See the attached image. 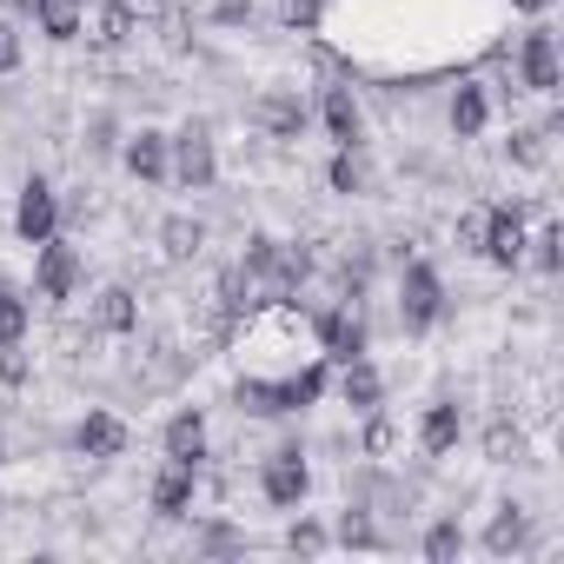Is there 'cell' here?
Instances as JSON below:
<instances>
[{"mask_svg": "<svg viewBox=\"0 0 564 564\" xmlns=\"http://www.w3.org/2000/svg\"><path fill=\"white\" fill-rule=\"evenodd\" d=\"M127 166H133V180H166V140L160 133H140L127 147Z\"/></svg>", "mask_w": 564, "mask_h": 564, "instance_id": "19", "label": "cell"}, {"mask_svg": "<svg viewBox=\"0 0 564 564\" xmlns=\"http://www.w3.org/2000/svg\"><path fill=\"white\" fill-rule=\"evenodd\" d=\"M485 252H491L498 265H518V259H524V219H518V206H498V213H491Z\"/></svg>", "mask_w": 564, "mask_h": 564, "instance_id": "8", "label": "cell"}, {"mask_svg": "<svg viewBox=\"0 0 564 564\" xmlns=\"http://www.w3.org/2000/svg\"><path fill=\"white\" fill-rule=\"evenodd\" d=\"M485 113H491V107H485V94H478V87H458V100H452V127H458L465 140L485 127Z\"/></svg>", "mask_w": 564, "mask_h": 564, "instance_id": "23", "label": "cell"}, {"mask_svg": "<svg viewBox=\"0 0 564 564\" xmlns=\"http://www.w3.org/2000/svg\"><path fill=\"white\" fill-rule=\"evenodd\" d=\"M458 544H465V538H458V524H452V518L425 531V557H432V564H445V557H458Z\"/></svg>", "mask_w": 564, "mask_h": 564, "instance_id": "27", "label": "cell"}, {"mask_svg": "<svg viewBox=\"0 0 564 564\" xmlns=\"http://www.w3.org/2000/svg\"><path fill=\"white\" fill-rule=\"evenodd\" d=\"M199 445H206V425H199V412H180V419L166 425V452H173V458H199Z\"/></svg>", "mask_w": 564, "mask_h": 564, "instance_id": "22", "label": "cell"}, {"mask_svg": "<svg viewBox=\"0 0 564 564\" xmlns=\"http://www.w3.org/2000/svg\"><path fill=\"white\" fill-rule=\"evenodd\" d=\"M160 34H166V47H180V41H186V14H180V8H173V14H166V21H160Z\"/></svg>", "mask_w": 564, "mask_h": 564, "instance_id": "36", "label": "cell"}, {"mask_svg": "<svg viewBox=\"0 0 564 564\" xmlns=\"http://www.w3.org/2000/svg\"><path fill=\"white\" fill-rule=\"evenodd\" d=\"M259 491H265L272 505H300V498H306V465H300V452H272L265 471H259Z\"/></svg>", "mask_w": 564, "mask_h": 564, "instance_id": "3", "label": "cell"}, {"mask_svg": "<svg viewBox=\"0 0 564 564\" xmlns=\"http://www.w3.org/2000/svg\"><path fill=\"white\" fill-rule=\"evenodd\" d=\"M557 259H564V232H557V226H544V232H538V265H544V272H557Z\"/></svg>", "mask_w": 564, "mask_h": 564, "instance_id": "31", "label": "cell"}, {"mask_svg": "<svg viewBox=\"0 0 564 564\" xmlns=\"http://www.w3.org/2000/svg\"><path fill=\"white\" fill-rule=\"evenodd\" d=\"M518 74H524V87H531V94H551V87H557V47H551V34H524Z\"/></svg>", "mask_w": 564, "mask_h": 564, "instance_id": "7", "label": "cell"}, {"mask_svg": "<svg viewBox=\"0 0 564 564\" xmlns=\"http://www.w3.org/2000/svg\"><path fill=\"white\" fill-rule=\"evenodd\" d=\"M127 34H133V14L120 8V0H113V8H94V34H87L94 47H120Z\"/></svg>", "mask_w": 564, "mask_h": 564, "instance_id": "21", "label": "cell"}, {"mask_svg": "<svg viewBox=\"0 0 564 564\" xmlns=\"http://www.w3.org/2000/svg\"><path fill=\"white\" fill-rule=\"evenodd\" d=\"M485 544H491L498 557H511V551H524V544H531V524H524V511H518V505H505V511L491 518V531H485Z\"/></svg>", "mask_w": 564, "mask_h": 564, "instance_id": "14", "label": "cell"}, {"mask_svg": "<svg viewBox=\"0 0 564 564\" xmlns=\"http://www.w3.org/2000/svg\"><path fill=\"white\" fill-rule=\"evenodd\" d=\"M47 252H41V293L47 300H67L74 293V279H80V259H74V246H61V239H41Z\"/></svg>", "mask_w": 564, "mask_h": 564, "instance_id": "9", "label": "cell"}, {"mask_svg": "<svg viewBox=\"0 0 564 564\" xmlns=\"http://www.w3.org/2000/svg\"><path fill=\"white\" fill-rule=\"evenodd\" d=\"M28 8L41 14V34H54V41L80 34V0H28Z\"/></svg>", "mask_w": 564, "mask_h": 564, "instance_id": "15", "label": "cell"}, {"mask_svg": "<svg viewBox=\"0 0 564 564\" xmlns=\"http://www.w3.org/2000/svg\"><path fill=\"white\" fill-rule=\"evenodd\" d=\"M333 186H339V193H359V186H366V160H359L352 147H339V160H333Z\"/></svg>", "mask_w": 564, "mask_h": 564, "instance_id": "26", "label": "cell"}, {"mask_svg": "<svg viewBox=\"0 0 564 564\" xmlns=\"http://www.w3.org/2000/svg\"><path fill=\"white\" fill-rule=\"evenodd\" d=\"M80 452H87V458H120V452H127V425L107 419V412H87V419H80Z\"/></svg>", "mask_w": 564, "mask_h": 564, "instance_id": "11", "label": "cell"}, {"mask_svg": "<svg viewBox=\"0 0 564 564\" xmlns=\"http://www.w3.org/2000/svg\"><path fill=\"white\" fill-rule=\"evenodd\" d=\"M419 445L425 452H452L458 445V405H432L425 425H419Z\"/></svg>", "mask_w": 564, "mask_h": 564, "instance_id": "20", "label": "cell"}, {"mask_svg": "<svg viewBox=\"0 0 564 564\" xmlns=\"http://www.w3.org/2000/svg\"><path fill=\"white\" fill-rule=\"evenodd\" d=\"M319 339H326L333 359H359V352H366V319H359V313H326V319H319Z\"/></svg>", "mask_w": 564, "mask_h": 564, "instance_id": "10", "label": "cell"}, {"mask_svg": "<svg viewBox=\"0 0 564 564\" xmlns=\"http://www.w3.org/2000/svg\"><path fill=\"white\" fill-rule=\"evenodd\" d=\"M386 445H392V425H386V419H372V425H366V452H386Z\"/></svg>", "mask_w": 564, "mask_h": 564, "instance_id": "37", "label": "cell"}, {"mask_svg": "<svg viewBox=\"0 0 564 564\" xmlns=\"http://www.w3.org/2000/svg\"><path fill=\"white\" fill-rule=\"evenodd\" d=\"M232 544H239V538H232L226 524H213V531H206V551H232Z\"/></svg>", "mask_w": 564, "mask_h": 564, "instance_id": "38", "label": "cell"}, {"mask_svg": "<svg viewBox=\"0 0 564 564\" xmlns=\"http://www.w3.org/2000/svg\"><path fill=\"white\" fill-rule=\"evenodd\" d=\"M286 544H293V551H319V544H326V531H319V524H293V531H286Z\"/></svg>", "mask_w": 564, "mask_h": 564, "instance_id": "35", "label": "cell"}, {"mask_svg": "<svg viewBox=\"0 0 564 564\" xmlns=\"http://www.w3.org/2000/svg\"><path fill=\"white\" fill-rule=\"evenodd\" d=\"M485 226H491V213H465L458 219V246L465 252H485Z\"/></svg>", "mask_w": 564, "mask_h": 564, "instance_id": "29", "label": "cell"}, {"mask_svg": "<svg viewBox=\"0 0 564 564\" xmlns=\"http://www.w3.org/2000/svg\"><path fill=\"white\" fill-rule=\"evenodd\" d=\"M518 8H524V14H544V8H551V0H518Z\"/></svg>", "mask_w": 564, "mask_h": 564, "instance_id": "39", "label": "cell"}, {"mask_svg": "<svg viewBox=\"0 0 564 564\" xmlns=\"http://www.w3.org/2000/svg\"><path fill=\"white\" fill-rule=\"evenodd\" d=\"M319 392H326V372H319V366H306L300 379H279V386L246 379V386H239V405H246V412H300V405H313Z\"/></svg>", "mask_w": 564, "mask_h": 564, "instance_id": "1", "label": "cell"}, {"mask_svg": "<svg viewBox=\"0 0 564 564\" xmlns=\"http://www.w3.org/2000/svg\"><path fill=\"white\" fill-rule=\"evenodd\" d=\"M518 452H524V432H518V425H505V419H498V425H491V432H485V458H498V465H511V458H518Z\"/></svg>", "mask_w": 564, "mask_h": 564, "instance_id": "24", "label": "cell"}, {"mask_svg": "<svg viewBox=\"0 0 564 564\" xmlns=\"http://www.w3.org/2000/svg\"><path fill=\"white\" fill-rule=\"evenodd\" d=\"M0 379H8V386H21V379H28V359H21V346H0Z\"/></svg>", "mask_w": 564, "mask_h": 564, "instance_id": "34", "label": "cell"}, {"mask_svg": "<svg viewBox=\"0 0 564 564\" xmlns=\"http://www.w3.org/2000/svg\"><path fill=\"white\" fill-rule=\"evenodd\" d=\"M326 127H333V140H339V147H359V107H352V94H346V87H333V94H326Z\"/></svg>", "mask_w": 564, "mask_h": 564, "instance_id": "18", "label": "cell"}, {"mask_svg": "<svg viewBox=\"0 0 564 564\" xmlns=\"http://www.w3.org/2000/svg\"><path fill=\"white\" fill-rule=\"evenodd\" d=\"M14 67H21V34L0 21V74H14Z\"/></svg>", "mask_w": 564, "mask_h": 564, "instance_id": "33", "label": "cell"}, {"mask_svg": "<svg viewBox=\"0 0 564 564\" xmlns=\"http://www.w3.org/2000/svg\"><path fill=\"white\" fill-rule=\"evenodd\" d=\"M399 293H405V300H399V306H405V326H419V333H425V326L438 319V306H445L432 265H405V286H399Z\"/></svg>", "mask_w": 564, "mask_h": 564, "instance_id": "4", "label": "cell"}, {"mask_svg": "<svg viewBox=\"0 0 564 564\" xmlns=\"http://www.w3.org/2000/svg\"><path fill=\"white\" fill-rule=\"evenodd\" d=\"M252 120H259V127H265L272 140H300V127H306V107H300L293 94H259Z\"/></svg>", "mask_w": 564, "mask_h": 564, "instance_id": "6", "label": "cell"}, {"mask_svg": "<svg viewBox=\"0 0 564 564\" xmlns=\"http://www.w3.org/2000/svg\"><path fill=\"white\" fill-rule=\"evenodd\" d=\"M339 538H346V544H372L379 531H372V518H366V511H346V518H339Z\"/></svg>", "mask_w": 564, "mask_h": 564, "instance_id": "32", "label": "cell"}, {"mask_svg": "<svg viewBox=\"0 0 564 564\" xmlns=\"http://www.w3.org/2000/svg\"><path fill=\"white\" fill-rule=\"evenodd\" d=\"M54 219H61V206H54V186L47 180H28V193H21V239H54Z\"/></svg>", "mask_w": 564, "mask_h": 564, "instance_id": "5", "label": "cell"}, {"mask_svg": "<svg viewBox=\"0 0 564 564\" xmlns=\"http://www.w3.org/2000/svg\"><path fill=\"white\" fill-rule=\"evenodd\" d=\"M339 392H346V405H359V412H372L386 386H379V372H372L366 359H346V379H339Z\"/></svg>", "mask_w": 564, "mask_h": 564, "instance_id": "17", "label": "cell"}, {"mask_svg": "<svg viewBox=\"0 0 564 564\" xmlns=\"http://www.w3.org/2000/svg\"><path fill=\"white\" fill-rule=\"evenodd\" d=\"M21 333H28V306L14 293H0V346H21Z\"/></svg>", "mask_w": 564, "mask_h": 564, "instance_id": "25", "label": "cell"}, {"mask_svg": "<svg viewBox=\"0 0 564 564\" xmlns=\"http://www.w3.org/2000/svg\"><path fill=\"white\" fill-rule=\"evenodd\" d=\"M279 21H286V28H313L319 21V0H279Z\"/></svg>", "mask_w": 564, "mask_h": 564, "instance_id": "30", "label": "cell"}, {"mask_svg": "<svg viewBox=\"0 0 564 564\" xmlns=\"http://www.w3.org/2000/svg\"><path fill=\"white\" fill-rule=\"evenodd\" d=\"M511 160L518 166H544V133H511Z\"/></svg>", "mask_w": 564, "mask_h": 564, "instance_id": "28", "label": "cell"}, {"mask_svg": "<svg viewBox=\"0 0 564 564\" xmlns=\"http://www.w3.org/2000/svg\"><path fill=\"white\" fill-rule=\"evenodd\" d=\"M94 326H100V333H133V326H140L133 293H127V286H107V293L94 300Z\"/></svg>", "mask_w": 564, "mask_h": 564, "instance_id": "13", "label": "cell"}, {"mask_svg": "<svg viewBox=\"0 0 564 564\" xmlns=\"http://www.w3.org/2000/svg\"><path fill=\"white\" fill-rule=\"evenodd\" d=\"M186 505H193V458H173V465L153 478V511L173 518V511H186Z\"/></svg>", "mask_w": 564, "mask_h": 564, "instance_id": "12", "label": "cell"}, {"mask_svg": "<svg viewBox=\"0 0 564 564\" xmlns=\"http://www.w3.org/2000/svg\"><path fill=\"white\" fill-rule=\"evenodd\" d=\"M160 246H166V259H193V252L206 246V226L186 219V213H173V219L160 226Z\"/></svg>", "mask_w": 564, "mask_h": 564, "instance_id": "16", "label": "cell"}, {"mask_svg": "<svg viewBox=\"0 0 564 564\" xmlns=\"http://www.w3.org/2000/svg\"><path fill=\"white\" fill-rule=\"evenodd\" d=\"M166 166L180 173V186H213V140H206V127H186L173 140V160Z\"/></svg>", "mask_w": 564, "mask_h": 564, "instance_id": "2", "label": "cell"}]
</instances>
